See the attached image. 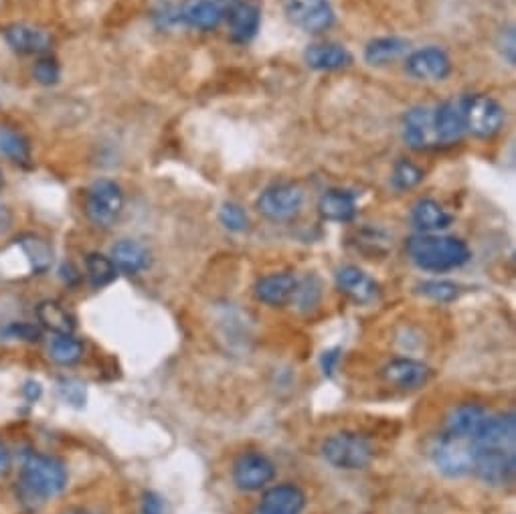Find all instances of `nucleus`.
<instances>
[{
    "label": "nucleus",
    "instance_id": "1",
    "mask_svg": "<svg viewBox=\"0 0 516 514\" xmlns=\"http://www.w3.org/2000/svg\"><path fill=\"white\" fill-rule=\"evenodd\" d=\"M407 253L411 262L425 272H450L466 266L472 251L466 241L450 235L419 233L407 241Z\"/></svg>",
    "mask_w": 516,
    "mask_h": 514
},
{
    "label": "nucleus",
    "instance_id": "2",
    "mask_svg": "<svg viewBox=\"0 0 516 514\" xmlns=\"http://www.w3.org/2000/svg\"><path fill=\"white\" fill-rule=\"evenodd\" d=\"M21 482L31 496L51 498V496H57L65 490L67 468L57 458L31 452L23 460Z\"/></svg>",
    "mask_w": 516,
    "mask_h": 514
},
{
    "label": "nucleus",
    "instance_id": "3",
    "mask_svg": "<svg viewBox=\"0 0 516 514\" xmlns=\"http://www.w3.org/2000/svg\"><path fill=\"white\" fill-rule=\"evenodd\" d=\"M324 460L338 470H363L375 458V448L363 434L336 432L322 444Z\"/></svg>",
    "mask_w": 516,
    "mask_h": 514
},
{
    "label": "nucleus",
    "instance_id": "4",
    "mask_svg": "<svg viewBox=\"0 0 516 514\" xmlns=\"http://www.w3.org/2000/svg\"><path fill=\"white\" fill-rule=\"evenodd\" d=\"M478 450L480 448L474 440L446 434L436 442V446L432 450V458H434L436 468L442 474H446L450 478H462V476L474 472Z\"/></svg>",
    "mask_w": 516,
    "mask_h": 514
},
{
    "label": "nucleus",
    "instance_id": "5",
    "mask_svg": "<svg viewBox=\"0 0 516 514\" xmlns=\"http://www.w3.org/2000/svg\"><path fill=\"white\" fill-rule=\"evenodd\" d=\"M124 211V193L116 181L100 179L96 181L90 191L88 199H85V215L88 219L100 227L108 229L112 227Z\"/></svg>",
    "mask_w": 516,
    "mask_h": 514
},
{
    "label": "nucleus",
    "instance_id": "6",
    "mask_svg": "<svg viewBox=\"0 0 516 514\" xmlns=\"http://www.w3.org/2000/svg\"><path fill=\"white\" fill-rule=\"evenodd\" d=\"M304 205V191L294 183H276L268 187L255 203L262 217L274 223L292 221L298 217Z\"/></svg>",
    "mask_w": 516,
    "mask_h": 514
},
{
    "label": "nucleus",
    "instance_id": "7",
    "mask_svg": "<svg viewBox=\"0 0 516 514\" xmlns=\"http://www.w3.org/2000/svg\"><path fill=\"white\" fill-rule=\"evenodd\" d=\"M464 118L466 132L476 138H492L502 130L504 108L490 96L474 94L464 98Z\"/></svg>",
    "mask_w": 516,
    "mask_h": 514
},
{
    "label": "nucleus",
    "instance_id": "8",
    "mask_svg": "<svg viewBox=\"0 0 516 514\" xmlns=\"http://www.w3.org/2000/svg\"><path fill=\"white\" fill-rule=\"evenodd\" d=\"M274 478H276L274 462L260 452L241 454L233 464V482L243 492L262 490Z\"/></svg>",
    "mask_w": 516,
    "mask_h": 514
},
{
    "label": "nucleus",
    "instance_id": "9",
    "mask_svg": "<svg viewBox=\"0 0 516 514\" xmlns=\"http://www.w3.org/2000/svg\"><path fill=\"white\" fill-rule=\"evenodd\" d=\"M223 21L229 25V35L235 43H249L262 25V13L249 0H217Z\"/></svg>",
    "mask_w": 516,
    "mask_h": 514
},
{
    "label": "nucleus",
    "instance_id": "10",
    "mask_svg": "<svg viewBox=\"0 0 516 514\" xmlns=\"http://www.w3.org/2000/svg\"><path fill=\"white\" fill-rule=\"evenodd\" d=\"M288 19L302 31L318 35L334 25V11L328 0H286Z\"/></svg>",
    "mask_w": 516,
    "mask_h": 514
},
{
    "label": "nucleus",
    "instance_id": "11",
    "mask_svg": "<svg viewBox=\"0 0 516 514\" xmlns=\"http://www.w3.org/2000/svg\"><path fill=\"white\" fill-rule=\"evenodd\" d=\"M403 136L413 150L438 148L442 142L436 128V110L425 106L411 108L403 118Z\"/></svg>",
    "mask_w": 516,
    "mask_h": 514
},
{
    "label": "nucleus",
    "instance_id": "12",
    "mask_svg": "<svg viewBox=\"0 0 516 514\" xmlns=\"http://www.w3.org/2000/svg\"><path fill=\"white\" fill-rule=\"evenodd\" d=\"M516 472V460L512 450L500 448H480L474 464V474L492 486H502L512 482Z\"/></svg>",
    "mask_w": 516,
    "mask_h": 514
},
{
    "label": "nucleus",
    "instance_id": "13",
    "mask_svg": "<svg viewBox=\"0 0 516 514\" xmlns=\"http://www.w3.org/2000/svg\"><path fill=\"white\" fill-rule=\"evenodd\" d=\"M405 69L415 79L442 81L452 73V59L440 47H423L407 57Z\"/></svg>",
    "mask_w": 516,
    "mask_h": 514
},
{
    "label": "nucleus",
    "instance_id": "14",
    "mask_svg": "<svg viewBox=\"0 0 516 514\" xmlns=\"http://www.w3.org/2000/svg\"><path fill=\"white\" fill-rule=\"evenodd\" d=\"M306 506L304 492L294 484H278L270 488L253 514H302Z\"/></svg>",
    "mask_w": 516,
    "mask_h": 514
},
{
    "label": "nucleus",
    "instance_id": "15",
    "mask_svg": "<svg viewBox=\"0 0 516 514\" xmlns=\"http://www.w3.org/2000/svg\"><path fill=\"white\" fill-rule=\"evenodd\" d=\"M381 375L395 389L415 391L427 385L429 377H432V371H429L427 365L413 359H395L383 369Z\"/></svg>",
    "mask_w": 516,
    "mask_h": 514
},
{
    "label": "nucleus",
    "instance_id": "16",
    "mask_svg": "<svg viewBox=\"0 0 516 514\" xmlns=\"http://www.w3.org/2000/svg\"><path fill=\"white\" fill-rule=\"evenodd\" d=\"M478 448H500V450H512L516 442V419L514 413L488 417L484 425L480 427L478 436L474 438Z\"/></svg>",
    "mask_w": 516,
    "mask_h": 514
},
{
    "label": "nucleus",
    "instance_id": "17",
    "mask_svg": "<svg viewBox=\"0 0 516 514\" xmlns=\"http://www.w3.org/2000/svg\"><path fill=\"white\" fill-rule=\"evenodd\" d=\"M336 286L357 304H371L379 296V286L357 266H342L336 272Z\"/></svg>",
    "mask_w": 516,
    "mask_h": 514
},
{
    "label": "nucleus",
    "instance_id": "18",
    "mask_svg": "<svg viewBox=\"0 0 516 514\" xmlns=\"http://www.w3.org/2000/svg\"><path fill=\"white\" fill-rule=\"evenodd\" d=\"M298 280L292 274H270L255 282L253 294L262 304L268 306H286L294 300Z\"/></svg>",
    "mask_w": 516,
    "mask_h": 514
},
{
    "label": "nucleus",
    "instance_id": "19",
    "mask_svg": "<svg viewBox=\"0 0 516 514\" xmlns=\"http://www.w3.org/2000/svg\"><path fill=\"white\" fill-rule=\"evenodd\" d=\"M464 98H450L436 110V128L442 144L460 142L466 134V118H464Z\"/></svg>",
    "mask_w": 516,
    "mask_h": 514
},
{
    "label": "nucleus",
    "instance_id": "20",
    "mask_svg": "<svg viewBox=\"0 0 516 514\" xmlns=\"http://www.w3.org/2000/svg\"><path fill=\"white\" fill-rule=\"evenodd\" d=\"M177 19L193 29L213 31L221 25L223 11L217 0H185Z\"/></svg>",
    "mask_w": 516,
    "mask_h": 514
},
{
    "label": "nucleus",
    "instance_id": "21",
    "mask_svg": "<svg viewBox=\"0 0 516 514\" xmlns=\"http://www.w3.org/2000/svg\"><path fill=\"white\" fill-rule=\"evenodd\" d=\"M318 211L326 221L349 223L357 215V199L349 191L330 189L320 197Z\"/></svg>",
    "mask_w": 516,
    "mask_h": 514
},
{
    "label": "nucleus",
    "instance_id": "22",
    "mask_svg": "<svg viewBox=\"0 0 516 514\" xmlns=\"http://www.w3.org/2000/svg\"><path fill=\"white\" fill-rule=\"evenodd\" d=\"M486 419H488V415H486L484 407H480L476 403H464V405L456 407L450 413V417H448V434L474 440Z\"/></svg>",
    "mask_w": 516,
    "mask_h": 514
},
{
    "label": "nucleus",
    "instance_id": "23",
    "mask_svg": "<svg viewBox=\"0 0 516 514\" xmlns=\"http://www.w3.org/2000/svg\"><path fill=\"white\" fill-rule=\"evenodd\" d=\"M304 61L316 71H336L349 67L353 63V55L340 45H310L304 51Z\"/></svg>",
    "mask_w": 516,
    "mask_h": 514
},
{
    "label": "nucleus",
    "instance_id": "24",
    "mask_svg": "<svg viewBox=\"0 0 516 514\" xmlns=\"http://www.w3.org/2000/svg\"><path fill=\"white\" fill-rule=\"evenodd\" d=\"M112 262L124 274L134 276V274H140L148 268L150 255H148V249L142 243L132 241V239H120L112 247Z\"/></svg>",
    "mask_w": 516,
    "mask_h": 514
},
{
    "label": "nucleus",
    "instance_id": "25",
    "mask_svg": "<svg viewBox=\"0 0 516 514\" xmlns=\"http://www.w3.org/2000/svg\"><path fill=\"white\" fill-rule=\"evenodd\" d=\"M411 221L423 233H436L450 227L452 215L434 199H419L411 209Z\"/></svg>",
    "mask_w": 516,
    "mask_h": 514
},
{
    "label": "nucleus",
    "instance_id": "26",
    "mask_svg": "<svg viewBox=\"0 0 516 514\" xmlns=\"http://www.w3.org/2000/svg\"><path fill=\"white\" fill-rule=\"evenodd\" d=\"M15 247L25 257L27 268L33 274H43L53 264V247L39 235H23L15 241Z\"/></svg>",
    "mask_w": 516,
    "mask_h": 514
},
{
    "label": "nucleus",
    "instance_id": "27",
    "mask_svg": "<svg viewBox=\"0 0 516 514\" xmlns=\"http://www.w3.org/2000/svg\"><path fill=\"white\" fill-rule=\"evenodd\" d=\"M5 39L11 45L13 51L23 53V55H33V53H45L51 47V39L37 29L23 27V25H13L5 31Z\"/></svg>",
    "mask_w": 516,
    "mask_h": 514
},
{
    "label": "nucleus",
    "instance_id": "28",
    "mask_svg": "<svg viewBox=\"0 0 516 514\" xmlns=\"http://www.w3.org/2000/svg\"><path fill=\"white\" fill-rule=\"evenodd\" d=\"M407 49H409V41L401 37H379L365 47V61L375 67L389 65L397 61L403 53H407Z\"/></svg>",
    "mask_w": 516,
    "mask_h": 514
},
{
    "label": "nucleus",
    "instance_id": "29",
    "mask_svg": "<svg viewBox=\"0 0 516 514\" xmlns=\"http://www.w3.org/2000/svg\"><path fill=\"white\" fill-rule=\"evenodd\" d=\"M37 318L43 328H47L53 334H73L75 320L73 316L53 300H45L37 306Z\"/></svg>",
    "mask_w": 516,
    "mask_h": 514
},
{
    "label": "nucleus",
    "instance_id": "30",
    "mask_svg": "<svg viewBox=\"0 0 516 514\" xmlns=\"http://www.w3.org/2000/svg\"><path fill=\"white\" fill-rule=\"evenodd\" d=\"M0 156L27 164L31 160V144L25 134L9 126H0Z\"/></svg>",
    "mask_w": 516,
    "mask_h": 514
},
{
    "label": "nucleus",
    "instance_id": "31",
    "mask_svg": "<svg viewBox=\"0 0 516 514\" xmlns=\"http://www.w3.org/2000/svg\"><path fill=\"white\" fill-rule=\"evenodd\" d=\"M85 272H88V280L96 290L110 286L118 278V268L112 262V257L102 253H90L85 257Z\"/></svg>",
    "mask_w": 516,
    "mask_h": 514
},
{
    "label": "nucleus",
    "instance_id": "32",
    "mask_svg": "<svg viewBox=\"0 0 516 514\" xmlns=\"http://www.w3.org/2000/svg\"><path fill=\"white\" fill-rule=\"evenodd\" d=\"M49 357L63 367L75 365L83 357V345L71 334H55L49 342Z\"/></svg>",
    "mask_w": 516,
    "mask_h": 514
},
{
    "label": "nucleus",
    "instance_id": "33",
    "mask_svg": "<svg viewBox=\"0 0 516 514\" xmlns=\"http://www.w3.org/2000/svg\"><path fill=\"white\" fill-rule=\"evenodd\" d=\"M425 179V173L423 170L407 160V158H401L395 162L393 166V177H391V183L397 191H409V189H415L421 181Z\"/></svg>",
    "mask_w": 516,
    "mask_h": 514
},
{
    "label": "nucleus",
    "instance_id": "34",
    "mask_svg": "<svg viewBox=\"0 0 516 514\" xmlns=\"http://www.w3.org/2000/svg\"><path fill=\"white\" fill-rule=\"evenodd\" d=\"M417 292H419V294H423V296H427V298L436 300V302L446 304V302H452V300H456V298H458L460 288H458L454 282H446V280H432V282H423V284H419V286H417Z\"/></svg>",
    "mask_w": 516,
    "mask_h": 514
},
{
    "label": "nucleus",
    "instance_id": "35",
    "mask_svg": "<svg viewBox=\"0 0 516 514\" xmlns=\"http://www.w3.org/2000/svg\"><path fill=\"white\" fill-rule=\"evenodd\" d=\"M219 221L233 233H241L249 227V217L237 203H223L219 209Z\"/></svg>",
    "mask_w": 516,
    "mask_h": 514
},
{
    "label": "nucleus",
    "instance_id": "36",
    "mask_svg": "<svg viewBox=\"0 0 516 514\" xmlns=\"http://www.w3.org/2000/svg\"><path fill=\"white\" fill-rule=\"evenodd\" d=\"M33 75L41 85H55L61 77V69H59V63L53 57H41L35 63Z\"/></svg>",
    "mask_w": 516,
    "mask_h": 514
},
{
    "label": "nucleus",
    "instance_id": "37",
    "mask_svg": "<svg viewBox=\"0 0 516 514\" xmlns=\"http://www.w3.org/2000/svg\"><path fill=\"white\" fill-rule=\"evenodd\" d=\"M294 298L300 302L302 308H314L320 300V284L314 276L306 278L304 282H298Z\"/></svg>",
    "mask_w": 516,
    "mask_h": 514
},
{
    "label": "nucleus",
    "instance_id": "38",
    "mask_svg": "<svg viewBox=\"0 0 516 514\" xmlns=\"http://www.w3.org/2000/svg\"><path fill=\"white\" fill-rule=\"evenodd\" d=\"M496 47H498L502 59H504L508 65H514V63H516V35H514V29H512V27H506V29L500 31L498 41H496Z\"/></svg>",
    "mask_w": 516,
    "mask_h": 514
},
{
    "label": "nucleus",
    "instance_id": "39",
    "mask_svg": "<svg viewBox=\"0 0 516 514\" xmlns=\"http://www.w3.org/2000/svg\"><path fill=\"white\" fill-rule=\"evenodd\" d=\"M59 391H61L63 399L69 401L71 405H83V401H85V389H83V385L77 383V381H71V379L61 381Z\"/></svg>",
    "mask_w": 516,
    "mask_h": 514
},
{
    "label": "nucleus",
    "instance_id": "40",
    "mask_svg": "<svg viewBox=\"0 0 516 514\" xmlns=\"http://www.w3.org/2000/svg\"><path fill=\"white\" fill-rule=\"evenodd\" d=\"M7 334H9L11 338H21V340H27V342H37V340H41L39 328H35L33 324H25V322H21V324H11V326L7 328Z\"/></svg>",
    "mask_w": 516,
    "mask_h": 514
},
{
    "label": "nucleus",
    "instance_id": "41",
    "mask_svg": "<svg viewBox=\"0 0 516 514\" xmlns=\"http://www.w3.org/2000/svg\"><path fill=\"white\" fill-rule=\"evenodd\" d=\"M142 514H166L164 500L156 492H146L142 496Z\"/></svg>",
    "mask_w": 516,
    "mask_h": 514
},
{
    "label": "nucleus",
    "instance_id": "42",
    "mask_svg": "<svg viewBox=\"0 0 516 514\" xmlns=\"http://www.w3.org/2000/svg\"><path fill=\"white\" fill-rule=\"evenodd\" d=\"M338 361H340V351L338 349H332V351H326L324 355H322V359H320V365H322V371H324V375H332L334 371H336V367H338Z\"/></svg>",
    "mask_w": 516,
    "mask_h": 514
},
{
    "label": "nucleus",
    "instance_id": "43",
    "mask_svg": "<svg viewBox=\"0 0 516 514\" xmlns=\"http://www.w3.org/2000/svg\"><path fill=\"white\" fill-rule=\"evenodd\" d=\"M11 464H13L11 450H9V446H7L3 440H0V476L9 474V470H11Z\"/></svg>",
    "mask_w": 516,
    "mask_h": 514
},
{
    "label": "nucleus",
    "instance_id": "44",
    "mask_svg": "<svg viewBox=\"0 0 516 514\" xmlns=\"http://www.w3.org/2000/svg\"><path fill=\"white\" fill-rule=\"evenodd\" d=\"M11 225H13V211L7 205L0 203V235L7 233Z\"/></svg>",
    "mask_w": 516,
    "mask_h": 514
},
{
    "label": "nucleus",
    "instance_id": "45",
    "mask_svg": "<svg viewBox=\"0 0 516 514\" xmlns=\"http://www.w3.org/2000/svg\"><path fill=\"white\" fill-rule=\"evenodd\" d=\"M5 187V175H3V170H0V189Z\"/></svg>",
    "mask_w": 516,
    "mask_h": 514
},
{
    "label": "nucleus",
    "instance_id": "46",
    "mask_svg": "<svg viewBox=\"0 0 516 514\" xmlns=\"http://www.w3.org/2000/svg\"><path fill=\"white\" fill-rule=\"evenodd\" d=\"M65 514H88V512H83V510H71V512H65Z\"/></svg>",
    "mask_w": 516,
    "mask_h": 514
}]
</instances>
